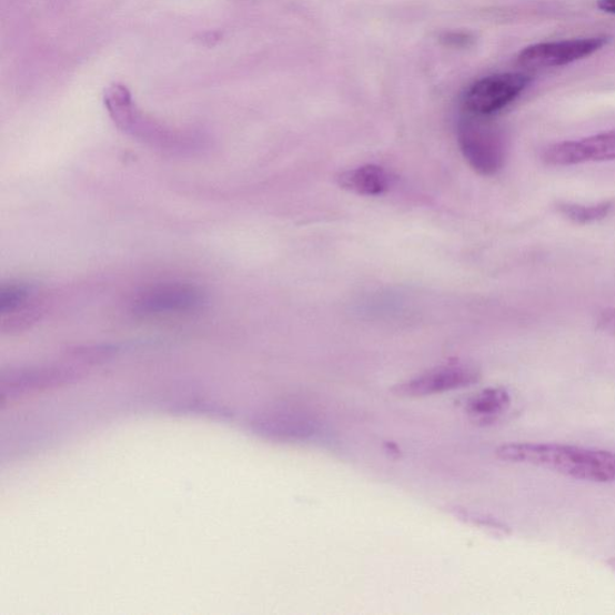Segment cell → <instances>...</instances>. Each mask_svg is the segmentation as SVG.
<instances>
[{
    "instance_id": "2e32d148",
    "label": "cell",
    "mask_w": 615,
    "mask_h": 615,
    "mask_svg": "<svg viewBox=\"0 0 615 615\" xmlns=\"http://www.w3.org/2000/svg\"><path fill=\"white\" fill-rule=\"evenodd\" d=\"M597 8L605 12L615 14V0H597Z\"/></svg>"
},
{
    "instance_id": "8fae6325",
    "label": "cell",
    "mask_w": 615,
    "mask_h": 615,
    "mask_svg": "<svg viewBox=\"0 0 615 615\" xmlns=\"http://www.w3.org/2000/svg\"><path fill=\"white\" fill-rule=\"evenodd\" d=\"M511 405V395L503 387L481 391L466 403V412L480 423H492L504 415Z\"/></svg>"
},
{
    "instance_id": "ba28073f",
    "label": "cell",
    "mask_w": 615,
    "mask_h": 615,
    "mask_svg": "<svg viewBox=\"0 0 615 615\" xmlns=\"http://www.w3.org/2000/svg\"><path fill=\"white\" fill-rule=\"evenodd\" d=\"M541 158L551 167L615 160V129L578 141L551 144L542 152Z\"/></svg>"
},
{
    "instance_id": "6da1fadb",
    "label": "cell",
    "mask_w": 615,
    "mask_h": 615,
    "mask_svg": "<svg viewBox=\"0 0 615 615\" xmlns=\"http://www.w3.org/2000/svg\"><path fill=\"white\" fill-rule=\"evenodd\" d=\"M497 458L547 468L577 480L615 482V453L579 446L512 443L495 450Z\"/></svg>"
},
{
    "instance_id": "9a60e30c",
    "label": "cell",
    "mask_w": 615,
    "mask_h": 615,
    "mask_svg": "<svg viewBox=\"0 0 615 615\" xmlns=\"http://www.w3.org/2000/svg\"><path fill=\"white\" fill-rule=\"evenodd\" d=\"M596 329L615 334V308H609L597 316Z\"/></svg>"
},
{
    "instance_id": "3957f363",
    "label": "cell",
    "mask_w": 615,
    "mask_h": 615,
    "mask_svg": "<svg viewBox=\"0 0 615 615\" xmlns=\"http://www.w3.org/2000/svg\"><path fill=\"white\" fill-rule=\"evenodd\" d=\"M532 83L522 72H504L481 79L468 88L464 107L468 114L492 115L514 102Z\"/></svg>"
},
{
    "instance_id": "277c9868",
    "label": "cell",
    "mask_w": 615,
    "mask_h": 615,
    "mask_svg": "<svg viewBox=\"0 0 615 615\" xmlns=\"http://www.w3.org/2000/svg\"><path fill=\"white\" fill-rule=\"evenodd\" d=\"M206 302L203 291L190 283H161L144 289L133 303L139 316L193 313Z\"/></svg>"
},
{
    "instance_id": "52a82bcc",
    "label": "cell",
    "mask_w": 615,
    "mask_h": 615,
    "mask_svg": "<svg viewBox=\"0 0 615 615\" xmlns=\"http://www.w3.org/2000/svg\"><path fill=\"white\" fill-rule=\"evenodd\" d=\"M478 379L480 373L472 365L451 363L410 379L393 392L401 397H426V395L472 386L478 382Z\"/></svg>"
},
{
    "instance_id": "5b68a950",
    "label": "cell",
    "mask_w": 615,
    "mask_h": 615,
    "mask_svg": "<svg viewBox=\"0 0 615 615\" xmlns=\"http://www.w3.org/2000/svg\"><path fill=\"white\" fill-rule=\"evenodd\" d=\"M105 104L114 123L125 133L142 141L152 142L161 149L181 148V138L172 135L169 130L154 125L138 114L133 100L124 85L114 84L108 88Z\"/></svg>"
},
{
    "instance_id": "9c48e42d",
    "label": "cell",
    "mask_w": 615,
    "mask_h": 615,
    "mask_svg": "<svg viewBox=\"0 0 615 615\" xmlns=\"http://www.w3.org/2000/svg\"><path fill=\"white\" fill-rule=\"evenodd\" d=\"M260 424L266 434L285 441H308L319 431V422L314 417L286 410L266 416Z\"/></svg>"
},
{
    "instance_id": "4fadbf2b",
    "label": "cell",
    "mask_w": 615,
    "mask_h": 615,
    "mask_svg": "<svg viewBox=\"0 0 615 615\" xmlns=\"http://www.w3.org/2000/svg\"><path fill=\"white\" fill-rule=\"evenodd\" d=\"M611 202H599L595 204L561 203L559 212L576 224L585 225L603 221L612 211Z\"/></svg>"
},
{
    "instance_id": "7c38bea8",
    "label": "cell",
    "mask_w": 615,
    "mask_h": 615,
    "mask_svg": "<svg viewBox=\"0 0 615 615\" xmlns=\"http://www.w3.org/2000/svg\"><path fill=\"white\" fill-rule=\"evenodd\" d=\"M34 288L26 283H9L0 288V315L18 316L26 313V306L31 302Z\"/></svg>"
},
{
    "instance_id": "8992f818",
    "label": "cell",
    "mask_w": 615,
    "mask_h": 615,
    "mask_svg": "<svg viewBox=\"0 0 615 615\" xmlns=\"http://www.w3.org/2000/svg\"><path fill=\"white\" fill-rule=\"evenodd\" d=\"M611 37H592L562 41L540 42L518 54V63L526 68H555L567 65L603 50Z\"/></svg>"
},
{
    "instance_id": "30bf717a",
    "label": "cell",
    "mask_w": 615,
    "mask_h": 615,
    "mask_svg": "<svg viewBox=\"0 0 615 615\" xmlns=\"http://www.w3.org/2000/svg\"><path fill=\"white\" fill-rule=\"evenodd\" d=\"M336 181L349 192L364 196L382 195L391 185L389 172L377 165H364L347 170L341 173Z\"/></svg>"
},
{
    "instance_id": "7a4b0ae2",
    "label": "cell",
    "mask_w": 615,
    "mask_h": 615,
    "mask_svg": "<svg viewBox=\"0 0 615 615\" xmlns=\"http://www.w3.org/2000/svg\"><path fill=\"white\" fill-rule=\"evenodd\" d=\"M461 151L476 172L494 175L500 172L506 159V143L502 131L483 122L481 117L468 114L458 125Z\"/></svg>"
},
{
    "instance_id": "5bb4252c",
    "label": "cell",
    "mask_w": 615,
    "mask_h": 615,
    "mask_svg": "<svg viewBox=\"0 0 615 615\" xmlns=\"http://www.w3.org/2000/svg\"><path fill=\"white\" fill-rule=\"evenodd\" d=\"M438 41L451 49H467L474 46L475 37L466 31H450L438 36Z\"/></svg>"
}]
</instances>
